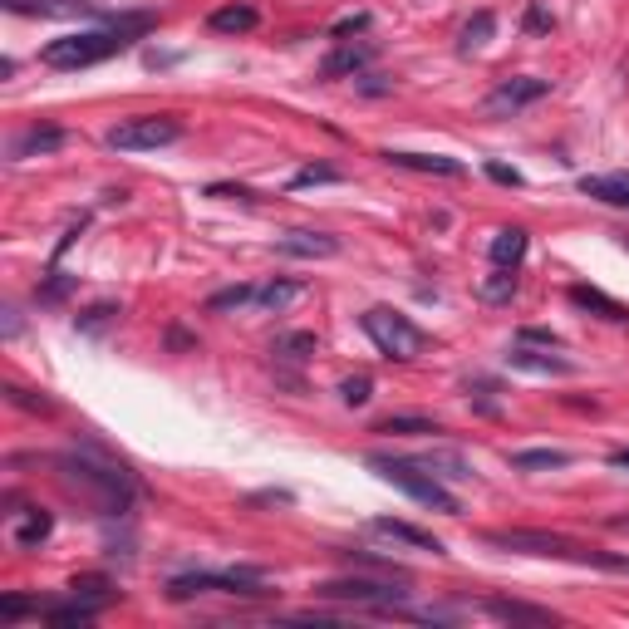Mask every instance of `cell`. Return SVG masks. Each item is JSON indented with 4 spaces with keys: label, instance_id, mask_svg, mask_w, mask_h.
Segmentation results:
<instances>
[{
    "label": "cell",
    "instance_id": "17",
    "mask_svg": "<svg viewBox=\"0 0 629 629\" xmlns=\"http://www.w3.org/2000/svg\"><path fill=\"white\" fill-rule=\"evenodd\" d=\"M369 64H374V45H344L340 40V50L320 64V74H325V79H349V74L359 79Z\"/></svg>",
    "mask_w": 629,
    "mask_h": 629
},
{
    "label": "cell",
    "instance_id": "30",
    "mask_svg": "<svg viewBox=\"0 0 629 629\" xmlns=\"http://www.w3.org/2000/svg\"><path fill=\"white\" fill-rule=\"evenodd\" d=\"M251 300H256V286H227V290H217V295L207 300V310L227 315V310H246Z\"/></svg>",
    "mask_w": 629,
    "mask_h": 629
},
{
    "label": "cell",
    "instance_id": "43",
    "mask_svg": "<svg viewBox=\"0 0 629 629\" xmlns=\"http://www.w3.org/2000/svg\"><path fill=\"white\" fill-rule=\"evenodd\" d=\"M610 467H625L629 472V448H615V453H610Z\"/></svg>",
    "mask_w": 629,
    "mask_h": 629
},
{
    "label": "cell",
    "instance_id": "35",
    "mask_svg": "<svg viewBox=\"0 0 629 629\" xmlns=\"http://www.w3.org/2000/svg\"><path fill=\"white\" fill-rule=\"evenodd\" d=\"M69 290H74V276H64V271H50V281H45L40 290H35V295H40L45 305H59V300H64Z\"/></svg>",
    "mask_w": 629,
    "mask_h": 629
},
{
    "label": "cell",
    "instance_id": "16",
    "mask_svg": "<svg viewBox=\"0 0 629 629\" xmlns=\"http://www.w3.org/2000/svg\"><path fill=\"white\" fill-rule=\"evenodd\" d=\"M256 25H261V10H256V5H246V0L222 5V10H212V15H207V30H212V35H246V30H256Z\"/></svg>",
    "mask_w": 629,
    "mask_h": 629
},
{
    "label": "cell",
    "instance_id": "15",
    "mask_svg": "<svg viewBox=\"0 0 629 629\" xmlns=\"http://www.w3.org/2000/svg\"><path fill=\"white\" fill-rule=\"evenodd\" d=\"M50 531H55V516L45 512V507L15 512V526H10V536H15V546H20V551H35V546H45V541H50Z\"/></svg>",
    "mask_w": 629,
    "mask_h": 629
},
{
    "label": "cell",
    "instance_id": "21",
    "mask_svg": "<svg viewBox=\"0 0 629 629\" xmlns=\"http://www.w3.org/2000/svg\"><path fill=\"white\" fill-rule=\"evenodd\" d=\"M482 610L497 615V620H512V625H551V620H556V615L541 610V605H521V600H502V595L482 600Z\"/></svg>",
    "mask_w": 629,
    "mask_h": 629
},
{
    "label": "cell",
    "instance_id": "42",
    "mask_svg": "<svg viewBox=\"0 0 629 629\" xmlns=\"http://www.w3.org/2000/svg\"><path fill=\"white\" fill-rule=\"evenodd\" d=\"M251 502H290V492H256Z\"/></svg>",
    "mask_w": 629,
    "mask_h": 629
},
{
    "label": "cell",
    "instance_id": "4",
    "mask_svg": "<svg viewBox=\"0 0 629 629\" xmlns=\"http://www.w3.org/2000/svg\"><path fill=\"white\" fill-rule=\"evenodd\" d=\"M271 575L256 566H236V571H187L168 580V600H192V595H236V600H266Z\"/></svg>",
    "mask_w": 629,
    "mask_h": 629
},
{
    "label": "cell",
    "instance_id": "33",
    "mask_svg": "<svg viewBox=\"0 0 629 629\" xmlns=\"http://www.w3.org/2000/svg\"><path fill=\"white\" fill-rule=\"evenodd\" d=\"M69 590H74V595H84V600H99V605H109V600H114V580H104V575H79Z\"/></svg>",
    "mask_w": 629,
    "mask_h": 629
},
{
    "label": "cell",
    "instance_id": "2",
    "mask_svg": "<svg viewBox=\"0 0 629 629\" xmlns=\"http://www.w3.org/2000/svg\"><path fill=\"white\" fill-rule=\"evenodd\" d=\"M143 30H153V15H123V20H109L99 30H74V35L50 40L40 50V64H50V69H89V64H104V59L133 50Z\"/></svg>",
    "mask_w": 629,
    "mask_h": 629
},
{
    "label": "cell",
    "instance_id": "12",
    "mask_svg": "<svg viewBox=\"0 0 629 629\" xmlns=\"http://www.w3.org/2000/svg\"><path fill=\"white\" fill-rule=\"evenodd\" d=\"M276 246H281V256H300V261L340 256V236H330V231H286Z\"/></svg>",
    "mask_w": 629,
    "mask_h": 629
},
{
    "label": "cell",
    "instance_id": "8",
    "mask_svg": "<svg viewBox=\"0 0 629 629\" xmlns=\"http://www.w3.org/2000/svg\"><path fill=\"white\" fill-rule=\"evenodd\" d=\"M182 138V118L172 114H133V118H118L114 128L104 133V143L114 153H153V148H168Z\"/></svg>",
    "mask_w": 629,
    "mask_h": 629
},
{
    "label": "cell",
    "instance_id": "13",
    "mask_svg": "<svg viewBox=\"0 0 629 629\" xmlns=\"http://www.w3.org/2000/svg\"><path fill=\"white\" fill-rule=\"evenodd\" d=\"M507 364H512V369H526V374H575L571 359L551 354L546 344H541V349H531V344H521V340L507 349Z\"/></svg>",
    "mask_w": 629,
    "mask_h": 629
},
{
    "label": "cell",
    "instance_id": "20",
    "mask_svg": "<svg viewBox=\"0 0 629 629\" xmlns=\"http://www.w3.org/2000/svg\"><path fill=\"white\" fill-rule=\"evenodd\" d=\"M526 246H531V236H526L521 227H502L497 236H492L487 256H492V266H507V271H516V266L526 261Z\"/></svg>",
    "mask_w": 629,
    "mask_h": 629
},
{
    "label": "cell",
    "instance_id": "6",
    "mask_svg": "<svg viewBox=\"0 0 629 629\" xmlns=\"http://www.w3.org/2000/svg\"><path fill=\"white\" fill-rule=\"evenodd\" d=\"M359 325H364V335L374 340V349H379L384 359L408 364V359H418V354L428 349V335H423L408 315L389 310V305H369V310L359 315Z\"/></svg>",
    "mask_w": 629,
    "mask_h": 629
},
{
    "label": "cell",
    "instance_id": "22",
    "mask_svg": "<svg viewBox=\"0 0 629 629\" xmlns=\"http://www.w3.org/2000/svg\"><path fill=\"white\" fill-rule=\"evenodd\" d=\"M315 349H320V340H315L310 330H290V335H276V340H271L276 364H290V369L310 364V354H315Z\"/></svg>",
    "mask_w": 629,
    "mask_h": 629
},
{
    "label": "cell",
    "instance_id": "28",
    "mask_svg": "<svg viewBox=\"0 0 629 629\" xmlns=\"http://www.w3.org/2000/svg\"><path fill=\"white\" fill-rule=\"evenodd\" d=\"M114 320H118V305L114 300H99V305H89L84 315H74V330H79V335H104Z\"/></svg>",
    "mask_w": 629,
    "mask_h": 629
},
{
    "label": "cell",
    "instance_id": "3",
    "mask_svg": "<svg viewBox=\"0 0 629 629\" xmlns=\"http://www.w3.org/2000/svg\"><path fill=\"white\" fill-rule=\"evenodd\" d=\"M482 541L497 546V551H512V556H541V561H571V566H595V571L629 575V556H615V551H600V546L571 541V536H561V531L507 526V531H482Z\"/></svg>",
    "mask_w": 629,
    "mask_h": 629
},
{
    "label": "cell",
    "instance_id": "7",
    "mask_svg": "<svg viewBox=\"0 0 629 629\" xmlns=\"http://www.w3.org/2000/svg\"><path fill=\"white\" fill-rule=\"evenodd\" d=\"M399 580V575H394ZM394 580H364V575H344V580H320L315 585V600H335V605H354V610H403V595L408 590H394Z\"/></svg>",
    "mask_w": 629,
    "mask_h": 629
},
{
    "label": "cell",
    "instance_id": "5",
    "mask_svg": "<svg viewBox=\"0 0 629 629\" xmlns=\"http://www.w3.org/2000/svg\"><path fill=\"white\" fill-rule=\"evenodd\" d=\"M369 467L384 477V482H394L399 492H408L413 502H423V507H433V512L443 516H462L458 497L443 487V477L438 472H428L423 462H408V458H384V453H369Z\"/></svg>",
    "mask_w": 629,
    "mask_h": 629
},
{
    "label": "cell",
    "instance_id": "11",
    "mask_svg": "<svg viewBox=\"0 0 629 629\" xmlns=\"http://www.w3.org/2000/svg\"><path fill=\"white\" fill-rule=\"evenodd\" d=\"M369 531H374V536H389V541H399V546H413V551H428V556H448V546H443L433 531H423V526H413V521H399V516H374Z\"/></svg>",
    "mask_w": 629,
    "mask_h": 629
},
{
    "label": "cell",
    "instance_id": "39",
    "mask_svg": "<svg viewBox=\"0 0 629 629\" xmlns=\"http://www.w3.org/2000/svg\"><path fill=\"white\" fill-rule=\"evenodd\" d=\"M359 30H369V10H354V15H340V20L330 25V40H344V35H359Z\"/></svg>",
    "mask_w": 629,
    "mask_h": 629
},
{
    "label": "cell",
    "instance_id": "23",
    "mask_svg": "<svg viewBox=\"0 0 629 629\" xmlns=\"http://www.w3.org/2000/svg\"><path fill=\"white\" fill-rule=\"evenodd\" d=\"M55 148H64V128H50V123L40 128V123H35V128H25V133L10 143V158H35V153H55Z\"/></svg>",
    "mask_w": 629,
    "mask_h": 629
},
{
    "label": "cell",
    "instance_id": "14",
    "mask_svg": "<svg viewBox=\"0 0 629 629\" xmlns=\"http://www.w3.org/2000/svg\"><path fill=\"white\" fill-rule=\"evenodd\" d=\"M384 163L394 168H408V172H433V177H467L458 158H443V153H403V148H389Z\"/></svg>",
    "mask_w": 629,
    "mask_h": 629
},
{
    "label": "cell",
    "instance_id": "27",
    "mask_svg": "<svg viewBox=\"0 0 629 629\" xmlns=\"http://www.w3.org/2000/svg\"><path fill=\"white\" fill-rule=\"evenodd\" d=\"M492 30H497V15L492 10H477L467 25H462V40H458V50L462 55H472V50H482L487 40H492Z\"/></svg>",
    "mask_w": 629,
    "mask_h": 629
},
{
    "label": "cell",
    "instance_id": "29",
    "mask_svg": "<svg viewBox=\"0 0 629 629\" xmlns=\"http://www.w3.org/2000/svg\"><path fill=\"white\" fill-rule=\"evenodd\" d=\"M516 286H521V281H516V271L497 266V276H487V281H482V300H487V305H507V300L516 295Z\"/></svg>",
    "mask_w": 629,
    "mask_h": 629
},
{
    "label": "cell",
    "instance_id": "36",
    "mask_svg": "<svg viewBox=\"0 0 629 629\" xmlns=\"http://www.w3.org/2000/svg\"><path fill=\"white\" fill-rule=\"evenodd\" d=\"M516 340L521 344H546V349H566V340H561L556 330H546V325H521Z\"/></svg>",
    "mask_w": 629,
    "mask_h": 629
},
{
    "label": "cell",
    "instance_id": "1",
    "mask_svg": "<svg viewBox=\"0 0 629 629\" xmlns=\"http://www.w3.org/2000/svg\"><path fill=\"white\" fill-rule=\"evenodd\" d=\"M50 462L59 467V482H64L69 492H79L99 516H109V521L118 516V521H123V516L133 512L138 482H133V472H128L123 462H109L99 448H89V453L69 448V453H55Z\"/></svg>",
    "mask_w": 629,
    "mask_h": 629
},
{
    "label": "cell",
    "instance_id": "34",
    "mask_svg": "<svg viewBox=\"0 0 629 629\" xmlns=\"http://www.w3.org/2000/svg\"><path fill=\"white\" fill-rule=\"evenodd\" d=\"M340 399L349 403V408H364V403L374 399V379H369V374H354V379H344V384H340Z\"/></svg>",
    "mask_w": 629,
    "mask_h": 629
},
{
    "label": "cell",
    "instance_id": "10",
    "mask_svg": "<svg viewBox=\"0 0 629 629\" xmlns=\"http://www.w3.org/2000/svg\"><path fill=\"white\" fill-rule=\"evenodd\" d=\"M15 15H40V20H114L104 15L99 0H5Z\"/></svg>",
    "mask_w": 629,
    "mask_h": 629
},
{
    "label": "cell",
    "instance_id": "32",
    "mask_svg": "<svg viewBox=\"0 0 629 629\" xmlns=\"http://www.w3.org/2000/svg\"><path fill=\"white\" fill-rule=\"evenodd\" d=\"M428 472H438V477H448V482H467L472 477V467L458 458V453H438V458H423Z\"/></svg>",
    "mask_w": 629,
    "mask_h": 629
},
{
    "label": "cell",
    "instance_id": "38",
    "mask_svg": "<svg viewBox=\"0 0 629 629\" xmlns=\"http://www.w3.org/2000/svg\"><path fill=\"white\" fill-rule=\"evenodd\" d=\"M551 25H556V20H551V15L531 0V5H526V15H521V30H526V35H551Z\"/></svg>",
    "mask_w": 629,
    "mask_h": 629
},
{
    "label": "cell",
    "instance_id": "18",
    "mask_svg": "<svg viewBox=\"0 0 629 629\" xmlns=\"http://www.w3.org/2000/svg\"><path fill=\"white\" fill-rule=\"evenodd\" d=\"M580 192L595 202H610V207H629V172H595V177L585 172Z\"/></svg>",
    "mask_w": 629,
    "mask_h": 629
},
{
    "label": "cell",
    "instance_id": "41",
    "mask_svg": "<svg viewBox=\"0 0 629 629\" xmlns=\"http://www.w3.org/2000/svg\"><path fill=\"white\" fill-rule=\"evenodd\" d=\"M487 177H492V182H502V187H521V172L507 168V163H487Z\"/></svg>",
    "mask_w": 629,
    "mask_h": 629
},
{
    "label": "cell",
    "instance_id": "44",
    "mask_svg": "<svg viewBox=\"0 0 629 629\" xmlns=\"http://www.w3.org/2000/svg\"><path fill=\"white\" fill-rule=\"evenodd\" d=\"M610 526H615V531H629V516H615Z\"/></svg>",
    "mask_w": 629,
    "mask_h": 629
},
{
    "label": "cell",
    "instance_id": "31",
    "mask_svg": "<svg viewBox=\"0 0 629 629\" xmlns=\"http://www.w3.org/2000/svg\"><path fill=\"white\" fill-rule=\"evenodd\" d=\"M320 182H344L340 168H330V163H310V168H300L290 177V192H300V187H320Z\"/></svg>",
    "mask_w": 629,
    "mask_h": 629
},
{
    "label": "cell",
    "instance_id": "9",
    "mask_svg": "<svg viewBox=\"0 0 629 629\" xmlns=\"http://www.w3.org/2000/svg\"><path fill=\"white\" fill-rule=\"evenodd\" d=\"M551 94V79H536V74H516V79H502L492 94H487V114L492 118H512L521 109H531V104H541Z\"/></svg>",
    "mask_w": 629,
    "mask_h": 629
},
{
    "label": "cell",
    "instance_id": "37",
    "mask_svg": "<svg viewBox=\"0 0 629 629\" xmlns=\"http://www.w3.org/2000/svg\"><path fill=\"white\" fill-rule=\"evenodd\" d=\"M5 394H10V403H20V408H30V413H55V403L45 399V394H30V389H20V384H10Z\"/></svg>",
    "mask_w": 629,
    "mask_h": 629
},
{
    "label": "cell",
    "instance_id": "24",
    "mask_svg": "<svg viewBox=\"0 0 629 629\" xmlns=\"http://www.w3.org/2000/svg\"><path fill=\"white\" fill-rule=\"evenodd\" d=\"M374 433H399V438H438L443 433V423L438 418H423V413H394V418H384Z\"/></svg>",
    "mask_w": 629,
    "mask_h": 629
},
{
    "label": "cell",
    "instance_id": "19",
    "mask_svg": "<svg viewBox=\"0 0 629 629\" xmlns=\"http://www.w3.org/2000/svg\"><path fill=\"white\" fill-rule=\"evenodd\" d=\"M571 305L590 310V315H600V320H610V325H629V305L610 300L605 290H595V286H571Z\"/></svg>",
    "mask_w": 629,
    "mask_h": 629
},
{
    "label": "cell",
    "instance_id": "25",
    "mask_svg": "<svg viewBox=\"0 0 629 629\" xmlns=\"http://www.w3.org/2000/svg\"><path fill=\"white\" fill-rule=\"evenodd\" d=\"M551 467H571L566 448H521L512 453V472H551Z\"/></svg>",
    "mask_w": 629,
    "mask_h": 629
},
{
    "label": "cell",
    "instance_id": "40",
    "mask_svg": "<svg viewBox=\"0 0 629 629\" xmlns=\"http://www.w3.org/2000/svg\"><path fill=\"white\" fill-rule=\"evenodd\" d=\"M40 615V600H25V595H5L0 600V620H20V615Z\"/></svg>",
    "mask_w": 629,
    "mask_h": 629
},
{
    "label": "cell",
    "instance_id": "26",
    "mask_svg": "<svg viewBox=\"0 0 629 629\" xmlns=\"http://www.w3.org/2000/svg\"><path fill=\"white\" fill-rule=\"evenodd\" d=\"M300 295H305L300 281H266V286H256V300H251V305H256V310H276V315H281V310L295 305Z\"/></svg>",
    "mask_w": 629,
    "mask_h": 629
}]
</instances>
